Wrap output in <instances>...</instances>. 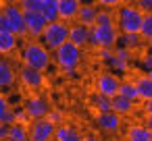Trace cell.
<instances>
[{
  "instance_id": "obj_20",
  "label": "cell",
  "mask_w": 152,
  "mask_h": 141,
  "mask_svg": "<svg viewBox=\"0 0 152 141\" xmlns=\"http://www.w3.org/2000/svg\"><path fill=\"white\" fill-rule=\"evenodd\" d=\"M81 139H83V135H81L75 127H71V124H61V127H56L54 141H81Z\"/></svg>"
},
{
  "instance_id": "obj_19",
  "label": "cell",
  "mask_w": 152,
  "mask_h": 141,
  "mask_svg": "<svg viewBox=\"0 0 152 141\" xmlns=\"http://www.w3.org/2000/svg\"><path fill=\"white\" fill-rule=\"evenodd\" d=\"M133 83H135V89H137V95H140L142 102H146V100L152 98V79L146 73L144 75H137L133 79Z\"/></svg>"
},
{
  "instance_id": "obj_2",
  "label": "cell",
  "mask_w": 152,
  "mask_h": 141,
  "mask_svg": "<svg viewBox=\"0 0 152 141\" xmlns=\"http://www.w3.org/2000/svg\"><path fill=\"white\" fill-rule=\"evenodd\" d=\"M144 13L135 4H121L115 13V25L121 33H140Z\"/></svg>"
},
{
  "instance_id": "obj_24",
  "label": "cell",
  "mask_w": 152,
  "mask_h": 141,
  "mask_svg": "<svg viewBox=\"0 0 152 141\" xmlns=\"http://www.w3.org/2000/svg\"><path fill=\"white\" fill-rule=\"evenodd\" d=\"M42 15L48 23L58 21V0H44V7H42Z\"/></svg>"
},
{
  "instance_id": "obj_17",
  "label": "cell",
  "mask_w": 152,
  "mask_h": 141,
  "mask_svg": "<svg viewBox=\"0 0 152 141\" xmlns=\"http://www.w3.org/2000/svg\"><path fill=\"white\" fill-rule=\"evenodd\" d=\"M110 102H113V112H117L119 116H127V114H131L133 108H135V102L129 100V98H125V95H121V93L113 95Z\"/></svg>"
},
{
  "instance_id": "obj_42",
  "label": "cell",
  "mask_w": 152,
  "mask_h": 141,
  "mask_svg": "<svg viewBox=\"0 0 152 141\" xmlns=\"http://www.w3.org/2000/svg\"><path fill=\"white\" fill-rule=\"evenodd\" d=\"M81 141H98V139H96L94 135H83V139H81Z\"/></svg>"
},
{
  "instance_id": "obj_13",
  "label": "cell",
  "mask_w": 152,
  "mask_h": 141,
  "mask_svg": "<svg viewBox=\"0 0 152 141\" xmlns=\"http://www.w3.org/2000/svg\"><path fill=\"white\" fill-rule=\"evenodd\" d=\"M96 124H98V129H102V131L115 133V131H119V127H121V116H119L117 112H113V110H108V112H98V114H96Z\"/></svg>"
},
{
  "instance_id": "obj_10",
  "label": "cell",
  "mask_w": 152,
  "mask_h": 141,
  "mask_svg": "<svg viewBox=\"0 0 152 141\" xmlns=\"http://www.w3.org/2000/svg\"><path fill=\"white\" fill-rule=\"evenodd\" d=\"M119 85H121V81H119V77L115 73H100L96 77V93H102L106 98L117 95L119 93Z\"/></svg>"
},
{
  "instance_id": "obj_43",
  "label": "cell",
  "mask_w": 152,
  "mask_h": 141,
  "mask_svg": "<svg viewBox=\"0 0 152 141\" xmlns=\"http://www.w3.org/2000/svg\"><path fill=\"white\" fill-rule=\"evenodd\" d=\"M7 2H15V0H0V7H2V4H7Z\"/></svg>"
},
{
  "instance_id": "obj_41",
  "label": "cell",
  "mask_w": 152,
  "mask_h": 141,
  "mask_svg": "<svg viewBox=\"0 0 152 141\" xmlns=\"http://www.w3.org/2000/svg\"><path fill=\"white\" fill-rule=\"evenodd\" d=\"M146 127L152 131V114H148V116H146Z\"/></svg>"
},
{
  "instance_id": "obj_32",
  "label": "cell",
  "mask_w": 152,
  "mask_h": 141,
  "mask_svg": "<svg viewBox=\"0 0 152 141\" xmlns=\"http://www.w3.org/2000/svg\"><path fill=\"white\" fill-rule=\"evenodd\" d=\"M96 4L102 7V9H110V11L115 9V11H117V9L123 4V0H96Z\"/></svg>"
},
{
  "instance_id": "obj_7",
  "label": "cell",
  "mask_w": 152,
  "mask_h": 141,
  "mask_svg": "<svg viewBox=\"0 0 152 141\" xmlns=\"http://www.w3.org/2000/svg\"><path fill=\"white\" fill-rule=\"evenodd\" d=\"M56 124L48 118H38L29 122V141H52Z\"/></svg>"
},
{
  "instance_id": "obj_35",
  "label": "cell",
  "mask_w": 152,
  "mask_h": 141,
  "mask_svg": "<svg viewBox=\"0 0 152 141\" xmlns=\"http://www.w3.org/2000/svg\"><path fill=\"white\" fill-rule=\"evenodd\" d=\"M98 58L104 64H108V60L113 58V48H98Z\"/></svg>"
},
{
  "instance_id": "obj_8",
  "label": "cell",
  "mask_w": 152,
  "mask_h": 141,
  "mask_svg": "<svg viewBox=\"0 0 152 141\" xmlns=\"http://www.w3.org/2000/svg\"><path fill=\"white\" fill-rule=\"evenodd\" d=\"M17 77H19L21 85H23V87H27V89H40V87L46 83L44 71H38V69L27 67V64H21V67H19Z\"/></svg>"
},
{
  "instance_id": "obj_3",
  "label": "cell",
  "mask_w": 152,
  "mask_h": 141,
  "mask_svg": "<svg viewBox=\"0 0 152 141\" xmlns=\"http://www.w3.org/2000/svg\"><path fill=\"white\" fill-rule=\"evenodd\" d=\"M52 56H54L56 67H58L63 73H69V71H75V69L79 67L83 54H81V48H79V46H75V44H71V42H65L63 46H58V48L52 52Z\"/></svg>"
},
{
  "instance_id": "obj_27",
  "label": "cell",
  "mask_w": 152,
  "mask_h": 141,
  "mask_svg": "<svg viewBox=\"0 0 152 141\" xmlns=\"http://www.w3.org/2000/svg\"><path fill=\"white\" fill-rule=\"evenodd\" d=\"M119 93L133 100V102H140V95H137V89H135V83L133 81H121L119 85Z\"/></svg>"
},
{
  "instance_id": "obj_5",
  "label": "cell",
  "mask_w": 152,
  "mask_h": 141,
  "mask_svg": "<svg viewBox=\"0 0 152 141\" xmlns=\"http://www.w3.org/2000/svg\"><path fill=\"white\" fill-rule=\"evenodd\" d=\"M121 31L117 25H94L90 31V46L92 48H115L119 42Z\"/></svg>"
},
{
  "instance_id": "obj_36",
  "label": "cell",
  "mask_w": 152,
  "mask_h": 141,
  "mask_svg": "<svg viewBox=\"0 0 152 141\" xmlns=\"http://www.w3.org/2000/svg\"><path fill=\"white\" fill-rule=\"evenodd\" d=\"M46 118H48V120H52L54 124H58V122H63V112H58V110H50Z\"/></svg>"
},
{
  "instance_id": "obj_45",
  "label": "cell",
  "mask_w": 152,
  "mask_h": 141,
  "mask_svg": "<svg viewBox=\"0 0 152 141\" xmlns=\"http://www.w3.org/2000/svg\"><path fill=\"white\" fill-rule=\"evenodd\" d=\"M146 75H148V77H150V79H152V71H150V73H146Z\"/></svg>"
},
{
  "instance_id": "obj_26",
  "label": "cell",
  "mask_w": 152,
  "mask_h": 141,
  "mask_svg": "<svg viewBox=\"0 0 152 141\" xmlns=\"http://www.w3.org/2000/svg\"><path fill=\"white\" fill-rule=\"evenodd\" d=\"M23 13H42L44 0H15Z\"/></svg>"
},
{
  "instance_id": "obj_4",
  "label": "cell",
  "mask_w": 152,
  "mask_h": 141,
  "mask_svg": "<svg viewBox=\"0 0 152 141\" xmlns=\"http://www.w3.org/2000/svg\"><path fill=\"white\" fill-rule=\"evenodd\" d=\"M40 42L50 52H54L58 46H63L65 42H69V23H65L61 19L48 23L46 29H44V33H42V38H40Z\"/></svg>"
},
{
  "instance_id": "obj_46",
  "label": "cell",
  "mask_w": 152,
  "mask_h": 141,
  "mask_svg": "<svg viewBox=\"0 0 152 141\" xmlns=\"http://www.w3.org/2000/svg\"><path fill=\"white\" fill-rule=\"evenodd\" d=\"M0 91H2V87H0Z\"/></svg>"
},
{
  "instance_id": "obj_21",
  "label": "cell",
  "mask_w": 152,
  "mask_h": 141,
  "mask_svg": "<svg viewBox=\"0 0 152 141\" xmlns=\"http://www.w3.org/2000/svg\"><path fill=\"white\" fill-rule=\"evenodd\" d=\"M127 141H152V131L146 124H131L127 129Z\"/></svg>"
},
{
  "instance_id": "obj_34",
  "label": "cell",
  "mask_w": 152,
  "mask_h": 141,
  "mask_svg": "<svg viewBox=\"0 0 152 141\" xmlns=\"http://www.w3.org/2000/svg\"><path fill=\"white\" fill-rule=\"evenodd\" d=\"M133 4H135L144 15H146V13H152V0H135Z\"/></svg>"
},
{
  "instance_id": "obj_48",
  "label": "cell",
  "mask_w": 152,
  "mask_h": 141,
  "mask_svg": "<svg viewBox=\"0 0 152 141\" xmlns=\"http://www.w3.org/2000/svg\"><path fill=\"white\" fill-rule=\"evenodd\" d=\"M0 9H2V7H0Z\"/></svg>"
},
{
  "instance_id": "obj_30",
  "label": "cell",
  "mask_w": 152,
  "mask_h": 141,
  "mask_svg": "<svg viewBox=\"0 0 152 141\" xmlns=\"http://www.w3.org/2000/svg\"><path fill=\"white\" fill-rule=\"evenodd\" d=\"M96 25H115V13L110 9H98Z\"/></svg>"
},
{
  "instance_id": "obj_29",
  "label": "cell",
  "mask_w": 152,
  "mask_h": 141,
  "mask_svg": "<svg viewBox=\"0 0 152 141\" xmlns=\"http://www.w3.org/2000/svg\"><path fill=\"white\" fill-rule=\"evenodd\" d=\"M106 67H110L115 73L123 75V73H127V69H129V60H123V58L115 56V52H113V58L108 60V64H106Z\"/></svg>"
},
{
  "instance_id": "obj_33",
  "label": "cell",
  "mask_w": 152,
  "mask_h": 141,
  "mask_svg": "<svg viewBox=\"0 0 152 141\" xmlns=\"http://www.w3.org/2000/svg\"><path fill=\"white\" fill-rule=\"evenodd\" d=\"M15 118H17V122H23V124L31 122V118H29V114L25 112V108H15Z\"/></svg>"
},
{
  "instance_id": "obj_6",
  "label": "cell",
  "mask_w": 152,
  "mask_h": 141,
  "mask_svg": "<svg viewBox=\"0 0 152 141\" xmlns=\"http://www.w3.org/2000/svg\"><path fill=\"white\" fill-rule=\"evenodd\" d=\"M2 15L7 17L9 25H11V31L17 35V38H27V25H25V13L19 9L17 2H7L2 4Z\"/></svg>"
},
{
  "instance_id": "obj_16",
  "label": "cell",
  "mask_w": 152,
  "mask_h": 141,
  "mask_svg": "<svg viewBox=\"0 0 152 141\" xmlns=\"http://www.w3.org/2000/svg\"><path fill=\"white\" fill-rule=\"evenodd\" d=\"M98 9H100L98 4H81L75 21H79V23H83L88 27H94L96 25V17H98Z\"/></svg>"
},
{
  "instance_id": "obj_38",
  "label": "cell",
  "mask_w": 152,
  "mask_h": 141,
  "mask_svg": "<svg viewBox=\"0 0 152 141\" xmlns=\"http://www.w3.org/2000/svg\"><path fill=\"white\" fill-rule=\"evenodd\" d=\"M9 108H11V106H9V100L2 98V93H0V118H2V114H4Z\"/></svg>"
},
{
  "instance_id": "obj_11",
  "label": "cell",
  "mask_w": 152,
  "mask_h": 141,
  "mask_svg": "<svg viewBox=\"0 0 152 141\" xmlns=\"http://www.w3.org/2000/svg\"><path fill=\"white\" fill-rule=\"evenodd\" d=\"M90 31H92V27H88L79 21H73V23H69V42L83 50L86 46H90Z\"/></svg>"
},
{
  "instance_id": "obj_1",
  "label": "cell",
  "mask_w": 152,
  "mask_h": 141,
  "mask_svg": "<svg viewBox=\"0 0 152 141\" xmlns=\"http://www.w3.org/2000/svg\"><path fill=\"white\" fill-rule=\"evenodd\" d=\"M21 64L34 67L38 71H46L50 69V60H52V52L40 42V40H29L23 44L21 52H19Z\"/></svg>"
},
{
  "instance_id": "obj_28",
  "label": "cell",
  "mask_w": 152,
  "mask_h": 141,
  "mask_svg": "<svg viewBox=\"0 0 152 141\" xmlns=\"http://www.w3.org/2000/svg\"><path fill=\"white\" fill-rule=\"evenodd\" d=\"M140 35L144 42H150L152 40V13H146L144 19H142V27H140Z\"/></svg>"
},
{
  "instance_id": "obj_25",
  "label": "cell",
  "mask_w": 152,
  "mask_h": 141,
  "mask_svg": "<svg viewBox=\"0 0 152 141\" xmlns=\"http://www.w3.org/2000/svg\"><path fill=\"white\" fill-rule=\"evenodd\" d=\"M92 106H94L96 112H108V110H113L110 98H106V95H102V93H96V95L92 98Z\"/></svg>"
},
{
  "instance_id": "obj_9",
  "label": "cell",
  "mask_w": 152,
  "mask_h": 141,
  "mask_svg": "<svg viewBox=\"0 0 152 141\" xmlns=\"http://www.w3.org/2000/svg\"><path fill=\"white\" fill-rule=\"evenodd\" d=\"M23 108H25V112L29 114L31 120L46 118L48 112L52 110V108H50V102H48L46 98H42V95H31V98H27V100L23 102Z\"/></svg>"
},
{
  "instance_id": "obj_47",
  "label": "cell",
  "mask_w": 152,
  "mask_h": 141,
  "mask_svg": "<svg viewBox=\"0 0 152 141\" xmlns=\"http://www.w3.org/2000/svg\"><path fill=\"white\" fill-rule=\"evenodd\" d=\"M4 141H9V139H4Z\"/></svg>"
},
{
  "instance_id": "obj_40",
  "label": "cell",
  "mask_w": 152,
  "mask_h": 141,
  "mask_svg": "<svg viewBox=\"0 0 152 141\" xmlns=\"http://www.w3.org/2000/svg\"><path fill=\"white\" fill-rule=\"evenodd\" d=\"M142 108H144V114H146V116H148V114H152V98H150V100H146Z\"/></svg>"
},
{
  "instance_id": "obj_12",
  "label": "cell",
  "mask_w": 152,
  "mask_h": 141,
  "mask_svg": "<svg viewBox=\"0 0 152 141\" xmlns=\"http://www.w3.org/2000/svg\"><path fill=\"white\" fill-rule=\"evenodd\" d=\"M25 25H27V38L31 40H40L48 21L44 19L42 13H25Z\"/></svg>"
},
{
  "instance_id": "obj_31",
  "label": "cell",
  "mask_w": 152,
  "mask_h": 141,
  "mask_svg": "<svg viewBox=\"0 0 152 141\" xmlns=\"http://www.w3.org/2000/svg\"><path fill=\"white\" fill-rule=\"evenodd\" d=\"M140 67H142L144 73H150V71H152V52H144V54H142Z\"/></svg>"
},
{
  "instance_id": "obj_18",
  "label": "cell",
  "mask_w": 152,
  "mask_h": 141,
  "mask_svg": "<svg viewBox=\"0 0 152 141\" xmlns=\"http://www.w3.org/2000/svg\"><path fill=\"white\" fill-rule=\"evenodd\" d=\"M19 46V38L13 31H2L0 33V56H9L17 50Z\"/></svg>"
},
{
  "instance_id": "obj_22",
  "label": "cell",
  "mask_w": 152,
  "mask_h": 141,
  "mask_svg": "<svg viewBox=\"0 0 152 141\" xmlns=\"http://www.w3.org/2000/svg\"><path fill=\"white\" fill-rule=\"evenodd\" d=\"M9 141H29V127L23 122H13L9 127Z\"/></svg>"
},
{
  "instance_id": "obj_23",
  "label": "cell",
  "mask_w": 152,
  "mask_h": 141,
  "mask_svg": "<svg viewBox=\"0 0 152 141\" xmlns=\"http://www.w3.org/2000/svg\"><path fill=\"white\" fill-rule=\"evenodd\" d=\"M142 42H144V40H142L140 33H121L117 44H119V46H125V48H129V50L133 52V50H140V48H142Z\"/></svg>"
},
{
  "instance_id": "obj_44",
  "label": "cell",
  "mask_w": 152,
  "mask_h": 141,
  "mask_svg": "<svg viewBox=\"0 0 152 141\" xmlns=\"http://www.w3.org/2000/svg\"><path fill=\"white\" fill-rule=\"evenodd\" d=\"M148 52H152V40L148 42Z\"/></svg>"
},
{
  "instance_id": "obj_37",
  "label": "cell",
  "mask_w": 152,
  "mask_h": 141,
  "mask_svg": "<svg viewBox=\"0 0 152 141\" xmlns=\"http://www.w3.org/2000/svg\"><path fill=\"white\" fill-rule=\"evenodd\" d=\"M2 31H11V25H9L7 17L2 15V11H0V33H2Z\"/></svg>"
},
{
  "instance_id": "obj_15",
  "label": "cell",
  "mask_w": 152,
  "mask_h": 141,
  "mask_svg": "<svg viewBox=\"0 0 152 141\" xmlns=\"http://www.w3.org/2000/svg\"><path fill=\"white\" fill-rule=\"evenodd\" d=\"M15 81H17V71H15V67H13L7 58H0V87L7 89V87H11Z\"/></svg>"
},
{
  "instance_id": "obj_39",
  "label": "cell",
  "mask_w": 152,
  "mask_h": 141,
  "mask_svg": "<svg viewBox=\"0 0 152 141\" xmlns=\"http://www.w3.org/2000/svg\"><path fill=\"white\" fill-rule=\"evenodd\" d=\"M7 137H9V124L0 122V141H4Z\"/></svg>"
},
{
  "instance_id": "obj_14",
  "label": "cell",
  "mask_w": 152,
  "mask_h": 141,
  "mask_svg": "<svg viewBox=\"0 0 152 141\" xmlns=\"http://www.w3.org/2000/svg\"><path fill=\"white\" fill-rule=\"evenodd\" d=\"M81 2L79 0H58V19L65 23H73L77 19Z\"/></svg>"
}]
</instances>
